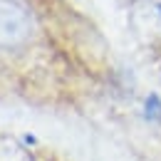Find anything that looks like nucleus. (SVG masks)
I'll use <instances>...</instances> for the list:
<instances>
[{
  "label": "nucleus",
  "instance_id": "f257e3e1",
  "mask_svg": "<svg viewBox=\"0 0 161 161\" xmlns=\"http://www.w3.org/2000/svg\"><path fill=\"white\" fill-rule=\"evenodd\" d=\"M32 20L20 0H0V50H15L30 40Z\"/></svg>",
  "mask_w": 161,
  "mask_h": 161
},
{
  "label": "nucleus",
  "instance_id": "f03ea898",
  "mask_svg": "<svg viewBox=\"0 0 161 161\" xmlns=\"http://www.w3.org/2000/svg\"><path fill=\"white\" fill-rule=\"evenodd\" d=\"M131 27L144 40H161V0H139L131 10Z\"/></svg>",
  "mask_w": 161,
  "mask_h": 161
},
{
  "label": "nucleus",
  "instance_id": "7ed1b4c3",
  "mask_svg": "<svg viewBox=\"0 0 161 161\" xmlns=\"http://www.w3.org/2000/svg\"><path fill=\"white\" fill-rule=\"evenodd\" d=\"M0 161H32V156L15 136L3 134L0 136Z\"/></svg>",
  "mask_w": 161,
  "mask_h": 161
},
{
  "label": "nucleus",
  "instance_id": "20e7f679",
  "mask_svg": "<svg viewBox=\"0 0 161 161\" xmlns=\"http://www.w3.org/2000/svg\"><path fill=\"white\" fill-rule=\"evenodd\" d=\"M146 119H161V102L156 94H151L146 102Z\"/></svg>",
  "mask_w": 161,
  "mask_h": 161
}]
</instances>
